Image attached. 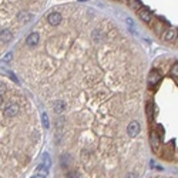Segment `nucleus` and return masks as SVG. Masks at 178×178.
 <instances>
[{
	"label": "nucleus",
	"instance_id": "b1692460",
	"mask_svg": "<svg viewBox=\"0 0 178 178\" xmlns=\"http://www.w3.org/2000/svg\"><path fill=\"white\" fill-rule=\"evenodd\" d=\"M80 2H84V0H80Z\"/></svg>",
	"mask_w": 178,
	"mask_h": 178
},
{
	"label": "nucleus",
	"instance_id": "423d86ee",
	"mask_svg": "<svg viewBox=\"0 0 178 178\" xmlns=\"http://www.w3.org/2000/svg\"><path fill=\"white\" fill-rule=\"evenodd\" d=\"M61 19H63V16H61L60 13H57V12H53V13L49 14L47 17V20L49 23L51 24V26H57V24L61 23Z\"/></svg>",
	"mask_w": 178,
	"mask_h": 178
},
{
	"label": "nucleus",
	"instance_id": "6ab92c4d",
	"mask_svg": "<svg viewBox=\"0 0 178 178\" xmlns=\"http://www.w3.org/2000/svg\"><path fill=\"white\" fill-rule=\"evenodd\" d=\"M3 93H6V86L3 83H0V96L3 94Z\"/></svg>",
	"mask_w": 178,
	"mask_h": 178
},
{
	"label": "nucleus",
	"instance_id": "412c9836",
	"mask_svg": "<svg viewBox=\"0 0 178 178\" xmlns=\"http://www.w3.org/2000/svg\"><path fill=\"white\" fill-rule=\"evenodd\" d=\"M9 76H10V78H12L13 81H17V78L14 77V74H13V73H10V71H9Z\"/></svg>",
	"mask_w": 178,
	"mask_h": 178
},
{
	"label": "nucleus",
	"instance_id": "f03ea898",
	"mask_svg": "<svg viewBox=\"0 0 178 178\" xmlns=\"http://www.w3.org/2000/svg\"><path fill=\"white\" fill-rule=\"evenodd\" d=\"M161 81V73L158 70H152L151 73L148 74V80H147V83H148V87L150 88H154V87H157V84Z\"/></svg>",
	"mask_w": 178,
	"mask_h": 178
},
{
	"label": "nucleus",
	"instance_id": "9b49d317",
	"mask_svg": "<svg viewBox=\"0 0 178 178\" xmlns=\"http://www.w3.org/2000/svg\"><path fill=\"white\" fill-rule=\"evenodd\" d=\"M64 108H66V103L61 100H57L53 103V110L57 113V114H60V113H63Z\"/></svg>",
	"mask_w": 178,
	"mask_h": 178
},
{
	"label": "nucleus",
	"instance_id": "ddd939ff",
	"mask_svg": "<svg viewBox=\"0 0 178 178\" xmlns=\"http://www.w3.org/2000/svg\"><path fill=\"white\" fill-rule=\"evenodd\" d=\"M31 14L30 13H26V12H21V13H19V20L23 21V23H27V21L30 20Z\"/></svg>",
	"mask_w": 178,
	"mask_h": 178
},
{
	"label": "nucleus",
	"instance_id": "f3484780",
	"mask_svg": "<svg viewBox=\"0 0 178 178\" xmlns=\"http://www.w3.org/2000/svg\"><path fill=\"white\" fill-rule=\"evenodd\" d=\"M162 30H165V29H164V23H162V21H158V23L154 26V31L160 33V31H162Z\"/></svg>",
	"mask_w": 178,
	"mask_h": 178
},
{
	"label": "nucleus",
	"instance_id": "9d476101",
	"mask_svg": "<svg viewBox=\"0 0 178 178\" xmlns=\"http://www.w3.org/2000/svg\"><path fill=\"white\" fill-rule=\"evenodd\" d=\"M26 41L29 46H36V44L40 41V36H39V33H31V34H29Z\"/></svg>",
	"mask_w": 178,
	"mask_h": 178
},
{
	"label": "nucleus",
	"instance_id": "4be33fe9",
	"mask_svg": "<svg viewBox=\"0 0 178 178\" xmlns=\"http://www.w3.org/2000/svg\"><path fill=\"white\" fill-rule=\"evenodd\" d=\"M31 178H46V177H44V175H40V174H39V175H34V177H31Z\"/></svg>",
	"mask_w": 178,
	"mask_h": 178
},
{
	"label": "nucleus",
	"instance_id": "f257e3e1",
	"mask_svg": "<svg viewBox=\"0 0 178 178\" xmlns=\"http://www.w3.org/2000/svg\"><path fill=\"white\" fill-rule=\"evenodd\" d=\"M51 167V160H50V155L49 154H43V157H41V161L40 164H39V167H37V172L40 175H47L49 170H50Z\"/></svg>",
	"mask_w": 178,
	"mask_h": 178
},
{
	"label": "nucleus",
	"instance_id": "5701e85b",
	"mask_svg": "<svg viewBox=\"0 0 178 178\" xmlns=\"http://www.w3.org/2000/svg\"><path fill=\"white\" fill-rule=\"evenodd\" d=\"M2 101H3V100H2V97H0V105H2Z\"/></svg>",
	"mask_w": 178,
	"mask_h": 178
},
{
	"label": "nucleus",
	"instance_id": "4468645a",
	"mask_svg": "<svg viewBox=\"0 0 178 178\" xmlns=\"http://www.w3.org/2000/svg\"><path fill=\"white\" fill-rule=\"evenodd\" d=\"M128 4L131 6V9H135V10H138L140 7H143V3L140 0H128Z\"/></svg>",
	"mask_w": 178,
	"mask_h": 178
},
{
	"label": "nucleus",
	"instance_id": "1a4fd4ad",
	"mask_svg": "<svg viewBox=\"0 0 178 178\" xmlns=\"http://www.w3.org/2000/svg\"><path fill=\"white\" fill-rule=\"evenodd\" d=\"M175 37H177V30H175V29H168V30H165L164 34H162L164 41H174Z\"/></svg>",
	"mask_w": 178,
	"mask_h": 178
},
{
	"label": "nucleus",
	"instance_id": "20e7f679",
	"mask_svg": "<svg viewBox=\"0 0 178 178\" xmlns=\"http://www.w3.org/2000/svg\"><path fill=\"white\" fill-rule=\"evenodd\" d=\"M127 133L130 137H135V135L140 133V124H138V121H131L127 127Z\"/></svg>",
	"mask_w": 178,
	"mask_h": 178
},
{
	"label": "nucleus",
	"instance_id": "7ed1b4c3",
	"mask_svg": "<svg viewBox=\"0 0 178 178\" xmlns=\"http://www.w3.org/2000/svg\"><path fill=\"white\" fill-rule=\"evenodd\" d=\"M161 140H162V135L157 131H151V134H150V141H151V145H152V150L157 151L160 145H161Z\"/></svg>",
	"mask_w": 178,
	"mask_h": 178
},
{
	"label": "nucleus",
	"instance_id": "dca6fc26",
	"mask_svg": "<svg viewBox=\"0 0 178 178\" xmlns=\"http://www.w3.org/2000/svg\"><path fill=\"white\" fill-rule=\"evenodd\" d=\"M41 121H43L44 128H49V127H50V121H49L47 113H43V114H41Z\"/></svg>",
	"mask_w": 178,
	"mask_h": 178
},
{
	"label": "nucleus",
	"instance_id": "6e6552de",
	"mask_svg": "<svg viewBox=\"0 0 178 178\" xmlns=\"http://www.w3.org/2000/svg\"><path fill=\"white\" fill-rule=\"evenodd\" d=\"M138 16H140V19H141L143 21H145V23H150V21L152 20V13L150 10H147V9H140V10H138Z\"/></svg>",
	"mask_w": 178,
	"mask_h": 178
},
{
	"label": "nucleus",
	"instance_id": "0eeeda50",
	"mask_svg": "<svg viewBox=\"0 0 178 178\" xmlns=\"http://www.w3.org/2000/svg\"><path fill=\"white\" fill-rule=\"evenodd\" d=\"M17 113H19V105L14 104V103L9 104L6 107V110H4V115L6 117H14V115H17Z\"/></svg>",
	"mask_w": 178,
	"mask_h": 178
},
{
	"label": "nucleus",
	"instance_id": "a211bd4d",
	"mask_svg": "<svg viewBox=\"0 0 178 178\" xmlns=\"http://www.w3.org/2000/svg\"><path fill=\"white\" fill-rule=\"evenodd\" d=\"M171 76L178 77V61H177V63H174V66L171 67Z\"/></svg>",
	"mask_w": 178,
	"mask_h": 178
},
{
	"label": "nucleus",
	"instance_id": "2eb2a0df",
	"mask_svg": "<svg viewBox=\"0 0 178 178\" xmlns=\"http://www.w3.org/2000/svg\"><path fill=\"white\" fill-rule=\"evenodd\" d=\"M152 113H154V104H152V103H148V104H147V115H148V120H152Z\"/></svg>",
	"mask_w": 178,
	"mask_h": 178
},
{
	"label": "nucleus",
	"instance_id": "f8f14e48",
	"mask_svg": "<svg viewBox=\"0 0 178 178\" xmlns=\"http://www.w3.org/2000/svg\"><path fill=\"white\" fill-rule=\"evenodd\" d=\"M12 39H13V34H12L10 30H2V33H0V40L2 41H10Z\"/></svg>",
	"mask_w": 178,
	"mask_h": 178
},
{
	"label": "nucleus",
	"instance_id": "39448f33",
	"mask_svg": "<svg viewBox=\"0 0 178 178\" xmlns=\"http://www.w3.org/2000/svg\"><path fill=\"white\" fill-rule=\"evenodd\" d=\"M174 141H170L167 145L164 147V151H162V155H164V158H167V160H172V155H174Z\"/></svg>",
	"mask_w": 178,
	"mask_h": 178
},
{
	"label": "nucleus",
	"instance_id": "aec40b11",
	"mask_svg": "<svg viewBox=\"0 0 178 178\" xmlns=\"http://www.w3.org/2000/svg\"><path fill=\"white\" fill-rule=\"evenodd\" d=\"M3 60H4V61H9V60H12V54H10V53H9V54H6V56H4V57H3Z\"/></svg>",
	"mask_w": 178,
	"mask_h": 178
}]
</instances>
